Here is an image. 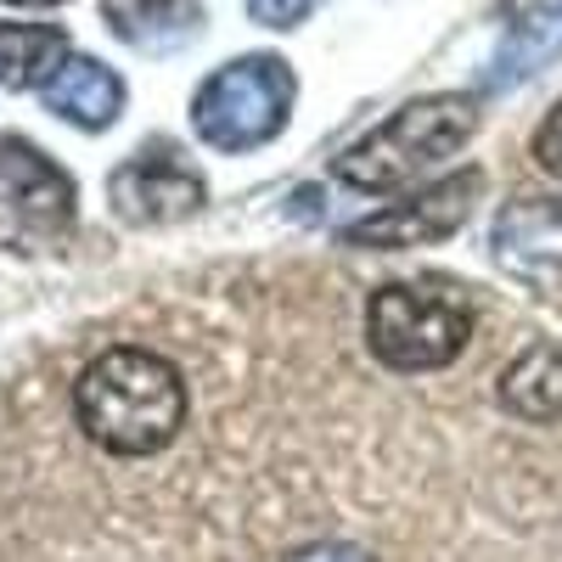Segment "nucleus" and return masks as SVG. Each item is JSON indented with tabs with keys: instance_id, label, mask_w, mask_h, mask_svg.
Segmentation results:
<instances>
[{
	"instance_id": "nucleus-1",
	"label": "nucleus",
	"mask_w": 562,
	"mask_h": 562,
	"mask_svg": "<svg viewBox=\"0 0 562 562\" xmlns=\"http://www.w3.org/2000/svg\"><path fill=\"white\" fill-rule=\"evenodd\" d=\"M74 416L108 456H158L186 422V383L153 349H108L79 371Z\"/></svg>"
},
{
	"instance_id": "nucleus-2",
	"label": "nucleus",
	"mask_w": 562,
	"mask_h": 562,
	"mask_svg": "<svg viewBox=\"0 0 562 562\" xmlns=\"http://www.w3.org/2000/svg\"><path fill=\"white\" fill-rule=\"evenodd\" d=\"M479 124L473 97H428L400 108L389 124H378L366 140L338 158V180L355 192H400V186L422 180L428 169H439L450 153L467 147V135Z\"/></svg>"
},
{
	"instance_id": "nucleus-3",
	"label": "nucleus",
	"mask_w": 562,
	"mask_h": 562,
	"mask_svg": "<svg viewBox=\"0 0 562 562\" xmlns=\"http://www.w3.org/2000/svg\"><path fill=\"white\" fill-rule=\"evenodd\" d=\"M293 97H299V79L281 57H237L203 79L192 124L214 153H254L288 130Z\"/></svg>"
},
{
	"instance_id": "nucleus-4",
	"label": "nucleus",
	"mask_w": 562,
	"mask_h": 562,
	"mask_svg": "<svg viewBox=\"0 0 562 562\" xmlns=\"http://www.w3.org/2000/svg\"><path fill=\"white\" fill-rule=\"evenodd\" d=\"M473 338V304L456 293L389 281L366 299V344L394 371H439Z\"/></svg>"
},
{
	"instance_id": "nucleus-5",
	"label": "nucleus",
	"mask_w": 562,
	"mask_h": 562,
	"mask_svg": "<svg viewBox=\"0 0 562 562\" xmlns=\"http://www.w3.org/2000/svg\"><path fill=\"white\" fill-rule=\"evenodd\" d=\"M484 192L479 169H456L445 180H434L428 192H411L405 203H389L378 214H366L344 231L349 248H428L445 243L450 231H461V220L473 214V198Z\"/></svg>"
},
{
	"instance_id": "nucleus-6",
	"label": "nucleus",
	"mask_w": 562,
	"mask_h": 562,
	"mask_svg": "<svg viewBox=\"0 0 562 562\" xmlns=\"http://www.w3.org/2000/svg\"><path fill=\"white\" fill-rule=\"evenodd\" d=\"M495 265L535 293H562V198H518L495 214Z\"/></svg>"
},
{
	"instance_id": "nucleus-7",
	"label": "nucleus",
	"mask_w": 562,
	"mask_h": 562,
	"mask_svg": "<svg viewBox=\"0 0 562 562\" xmlns=\"http://www.w3.org/2000/svg\"><path fill=\"white\" fill-rule=\"evenodd\" d=\"M108 198L130 225H175L203 203V175H192L175 153H140L108 180Z\"/></svg>"
},
{
	"instance_id": "nucleus-8",
	"label": "nucleus",
	"mask_w": 562,
	"mask_h": 562,
	"mask_svg": "<svg viewBox=\"0 0 562 562\" xmlns=\"http://www.w3.org/2000/svg\"><path fill=\"white\" fill-rule=\"evenodd\" d=\"M0 203H12L40 231H63L74 220V180L40 147L0 135Z\"/></svg>"
},
{
	"instance_id": "nucleus-9",
	"label": "nucleus",
	"mask_w": 562,
	"mask_h": 562,
	"mask_svg": "<svg viewBox=\"0 0 562 562\" xmlns=\"http://www.w3.org/2000/svg\"><path fill=\"white\" fill-rule=\"evenodd\" d=\"M562 57V0H529V7L506 23L495 57H490V85L506 90L518 79H535Z\"/></svg>"
},
{
	"instance_id": "nucleus-10",
	"label": "nucleus",
	"mask_w": 562,
	"mask_h": 562,
	"mask_svg": "<svg viewBox=\"0 0 562 562\" xmlns=\"http://www.w3.org/2000/svg\"><path fill=\"white\" fill-rule=\"evenodd\" d=\"M40 97L57 119H68L79 130H108L124 113V79L113 68H102L97 57H68Z\"/></svg>"
},
{
	"instance_id": "nucleus-11",
	"label": "nucleus",
	"mask_w": 562,
	"mask_h": 562,
	"mask_svg": "<svg viewBox=\"0 0 562 562\" xmlns=\"http://www.w3.org/2000/svg\"><path fill=\"white\" fill-rule=\"evenodd\" d=\"M102 12L135 52H175L203 29V0H102Z\"/></svg>"
},
{
	"instance_id": "nucleus-12",
	"label": "nucleus",
	"mask_w": 562,
	"mask_h": 562,
	"mask_svg": "<svg viewBox=\"0 0 562 562\" xmlns=\"http://www.w3.org/2000/svg\"><path fill=\"white\" fill-rule=\"evenodd\" d=\"M495 394L524 422H562V344H529L501 371Z\"/></svg>"
},
{
	"instance_id": "nucleus-13",
	"label": "nucleus",
	"mask_w": 562,
	"mask_h": 562,
	"mask_svg": "<svg viewBox=\"0 0 562 562\" xmlns=\"http://www.w3.org/2000/svg\"><path fill=\"white\" fill-rule=\"evenodd\" d=\"M68 57V34L57 23H0V85L7 90H45Z\"/></svg>"
},
{
	"instance_id": "nucleus-14",
	"label": "nucleus",
	"mask_w": 562,
	"mask_h": 562,
	"mask_svg": "<svg viewBox=\"0 0 562 562\" xmlns=\"http://www.w3.org/2000/svg\"><path fill=\"white\" fill-rule=\"evenodd\" d=\"M315 7H321V0H248V18L265 23V29H293V23H304Z\"/></svg>"
},
{
	"instance_id": "nucleus-15",
	"label": "nucleus",
	"mask_w": 562,
	"mask_h": 562,
	"mask_svg": "<svg viewBox=\"0 0 562 562\" xmlns=\"http://www.w3.org/2000/svg\"><path fill=\"white\" fill-rule=\"evenodd\" d=\"M535 158H540V169L546 175H557L562 180V102L551 108V119L540 124V135H535Z\"/></svg>"
},
{
	"instance_id": "nucleus-16",
	"label": "nucleus",
	"mask_w": 562,
	"mask_h": 562,
	"mask_svg": "<svg viewBox=\"0 0 562 562\" xmlns=\"http://www.w3.org/2000/svg\"><path fill=\"white\" fill-rule=\"evenodd\" d=\"M288 562H371V557L360 546H349V540H315V546L293 551Z\"/></svg>"
},
{
	"instance_id": "nucleus-17",
	"label": "nucleus",
	"mask_w": 562,
	"mask_h": 562,
	"mask_svg": "<svg viewBox=\"0 0 562 562\" xmlns=\"http://www.w3.org/2000/svg\"><path fill=\"white\" fill-rule=\"evenodd\" d=\"M7 7H63V0H7Z\"/></svg>"
}]
</instances>
